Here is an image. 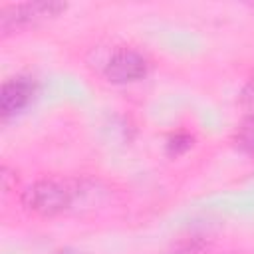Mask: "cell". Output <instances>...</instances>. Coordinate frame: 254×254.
<instances>
[{
    "mask_svg": "<svg viewBox=\"0 0 254 254\" xmlns=\"http://www.w3.org/2000/svg\"><path fill=\"white\" fill-rule=\"evenodd\" d=\"M64 10L65 4L62 2H24V4L4 6L0 12V30L6 36L18 28L34 26L50 18H56Z\"/></svg>",
    "mask_w": 254,
    "mask_h": 254,
    "instance_id": "cell-2",
    "label": "cell"
},
{
    "mask_svg": "<svg viewBox=\"0 0 254 254\" xmlns=\"http://www.w3.org/2000/svg\"><path fill=\"white\" fill-rule=\"evenodd\" d=\"M242 103L246 105V109L250 111V115H254V77L250 79V83L246 85V89L242 93Z\"/></svg>",
    "mask_w": 254,
    "mask_h": 254,
    "instance_id": "cell-6",
    "label": "cell"
},
{
    "mask_svg": "<svg viewBox=\"0 0 254 254\" xmlns=\"http://www.w3.org/2000/svg\"><path fill=\"white\" fill-rule=\"evenodd\" d=\"M36 93V83L32 77L28 75H16L10 77L2 83V91H0V111L2 117H14L16 113H20L22 109H26L30 105V101L34 99Z\"/></svg>",
    "mask_w": 254,
    "mask_h": 254,
    "instance_id": "cell-4",
    "label": "cell"
},
{
    "mask_svg": "<svg viewBox=\"0 0 254 254\" xmlns=\"http://www.w3.org/2000/svg\"><path fill=\"white\" fill-rule=\"evenodd\" d=\"M147 67L149 64L143 54H139L133 48H119L105 62L103 73L113 83H131L145 77Z\"/></svg>",
    "mask_w": 254,
    "mask_h": 254,
    "instance_id": "cell-3",
    "label": "cell"
},
{
    "mask_svg": "<svg viewBox=\"0 0 254 254\" xmlns=\"http://www.w3.org/2000/svg\"><path fill=\"white\" fill-rule=\"evenodd\" d=\"M79 196L77 183L69 179H40L32 183L24 194V204L44 216H54L69 210Z\"/></svg>",
    "mask_w": 254,
    "mask_h": 254,
    "instance_id": "cell-1",
    "label": "cell"
},
{
    "mask_svg": "<svg viewBox=\"0 0 254 254\" xmlns=\"http://www.w3.org/2000/svg\"><path fill=\"white\" fill-rule=\"evenodd\" d=\"M236 145L248 153H254V115H248V119L238 129Z\"/></svg>",
    "mask_w": 254,
    "mask_h": 254,
    "instance_id": "cell-5",
    "label": "cell"
}]
</instances>
